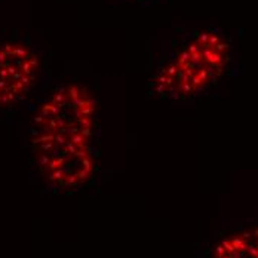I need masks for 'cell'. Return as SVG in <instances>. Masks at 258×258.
I'll list each match as a JSON object with an SVG mask.
<instances>
[{
  "instance_id": "cell-1",
  "label": "cell",
  "mask_w": 258,
  "mask_h": 258,
  "mask_svg": "<svg viewBox=\"0 0 258 258\" xmlns=\"http://www.w3.org/2000/svg\"><path fill=\"white\" fill-rule=\"evenodd\" d=\"M232 61V43L221 30L190 31L156 67V94L166 100L190 101L223 78L230 70Z\"/></svg>"
},
{
  "instance_id": "cell-2",
  "label": "cell",
  "mask_w": 258,
  "mask_h": 258,
  "mask_svg": "<svg viewBox=\"0 0 258 258\" xmlns=\"http://www.w3.org/2000/svg\"><path fill=\"white\" fill-rule=\"evenodd\" d=\"M92 140L82 134H31L43 177L56 187H76L89 180L95 166Z\"/></svg>"
},
{
  "instance_id": "cell-3",
  "label": "cell",
  "mask_w": 258,
  "mask_h": 258,
  "mask_svg": "<svg viewBox=\"0 0 258 258\" xmlns=\"http://www.w3.org/2000/svg\"><path fill=\"white\" fill-rule=\"evenodd\" d=\"M95 103L78 83L62 85L40 104L31 134H82L94 137Z\"/></svg>"
},
{
  "instance_id": "cell-4",
  "label": "cell",
  "mask_w": 258,
  "mask_h": 258,
  "mask_svg": "<svg viewBox=\"0 0 258 258\" xmlns=\"http://www.w3.org/2000/svg\"><path fill=\"white\" fill-rule=\"evenodd\" d=\"M42 73V61L30 45L0 42V108L23 101Z\"/></svg>"
}]
</instances>
